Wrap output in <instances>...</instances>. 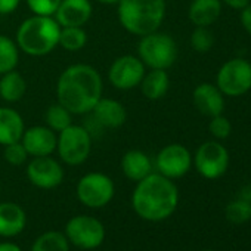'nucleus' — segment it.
Returning a JSON list of instances; mask_svg holds the SVG:
<instances>
[{"mask_svg":"<svg viewBox=\"0 0 251 251\" xmlns=\"http://www.w3.org/2000/svg\"><path fill=\"white\" fill-rule=\"evenodd\" d=\"M103 81L96 68L87 64H74L65 68L56 83V98L73 115L92 112L102 98Z\"/></svg>","mask_w":251,"mask_h":251,"instance_id":"obj_1","label":"nucleus"},{"mask_svg":"<svg viewBox=\"0 0 251 251\" xmlns=\"http://www.w3.org/2000/svg\"><path fill=\"white\" fill-rule=\"evenodd\" d=\"M179 204V191L172 179L151 173L138 182L132 205L139 217L148 222H161L170 217Z\"/></svg>","mask_w":251,"mask_h":251,"instance_id":"obj_2","label":"nucleus"},{"mask_svg":"<svg viewBox=\"0 0 251 251\" xmlns=\"http://www.w3.org/2000/svg\"><path fill=\"white\" fill-rule=\"evenodd\" d=\"M117 6L123 28L139 37L158 31L166 17L164 0H120Z\"/></svg>","mask_w":251,"mask_h":251,"instance_id":"obj_3","label":"nucleus"},{"mask_svg":"<svg viewBox=\"0 0 251 251\" xmlns=\"http://www.w3.org/2000/svg\"><path fill=\"white\" fill-rule=\"evenodd\" d=\"M61 25L53 17L33 15L21 23L15 43L30 56H45L59 46Z\"/></svg>","mask_w":251,"mask_h":251,"instance_id":"obj_4","label":"nucleus"},{"mask_svg":"<svg viewBox=\"0 0 251 251\" xmlns=\"http://www.w3.org/2000/svg\"><path fill=\"white\" fill-rule=\"evenodd\" d=\"M138 56L151 70H167L177 58V46L172 36L154 31L141 37Z\"/></svg>","mask_w":251,"mask_h":251,"instance_id":"obj_5","label":"nucleus"},{"mask_svg":"<svg viewBox=\"0 0 251 251\" xmlns=\"http://www.w3.org/2000/svg\"><path fill=\"white\" fill-rule=\"evenodd\" d=\"M56 151L68 166L83 164L92 151V136L83 126L71 124L56 136Z\"/></svg>","mask_w":251,"mask_h":251,"instance_id":"obj_6","label":"nucleus"},{"mask_svg":"<svg viewBox=\"0 0 251 251\" xmlns=\"http://www.w3.org/2000/svg\"><path fill=\"white\" fill-rule=\"evenodd\" d=\"M216 86L226 96H242L251 89V62L241 58L225 62L217 73Z\"/></svg>","mask_w":251,"mask_h":251,"instance_id":"obj_7","label":"nucleus"},{"mask_svg":"<svg viewBox=\"0 0 251 251\" xmlns=\"http://www.w3.org/2000/svg\"><path fill=\"white\" fill-rule=\"evenodd\" d=\"M114 192L112 179L99 172L84 175L77 183V197L80 202L90 208L105 207L112 200Z\"/></svg>","mask_w":251,"mask_h":251,"instance_id":"obj_8","label":"nucleus"},{"mask_svg":"<svg viewBox=\"0 0 251 251\" xmlns=\"http://www.w3.org/2000/svg\"><path fill=\"white\" fill-rule=\"evenodd\" d=\"M65 236L68 242H73V245L81 250H93L103 242L105 227L92 216H75L68 220Z\"/></svg>","mask_w":251,"mask_h":251,"instance_id":"obj_9","label":"nucleus"},{"mask_svg":"<svg viewBox=\"0 0 251 251\" xmlns=\"http://www.w3.org/2000/svg\"><path fill=\"white\" fill-rule=\"evenodd\" d=\"M194 164L202 177L214 180L226 173L229 167V152L222 144L208 141L197 150Z\"/></svg>","mask_w":251,"mask_h":251,"instance_id":"obj_10","label":"nucleus"},{"mask_svg":"<svg viewBox=\"0 0 251 251\" xmlns=\"http://www.w3.org/2000/svg\"><path fill=\"white\" fill-rule=\"evenodd\" d=\"M145 73V65L139 56L123 55L111 64L108 78L115 89L130 90L141 84Z\"/></svg>","mask_w":251,"mask_h":251,"instance_id":"obj_11","label":"nucleus"},{"mask_svg":"<svg viewBox=\"0 0 251 251\" xmlns=\"http://www.w3.org/2000/svg\"><path fill=\"white\" fill-rule=\"evenodd\" d=\"M191 164V152L180 144H170L164 147L155 158L158 173L169 179H179L185 176L189 172Z\"/></svg>","mask_w":251,"mask_h":251,"instance_id":"obj_12","label":"nucleus"},{"mask_svg":"<svg viewBox=\"0 0 251 251\" xmlns=\"http://www.w3.org/2000/svg\"><path fill=\"white\" fill-rule=\"evenodd\" d=\"M30 182L40 189H53L64 180V169L61 164L48 157H34L27 166Z\"/></svg>","mask_w":251,"mask_h":251,"instance_id":"obj_13","label":"nucleus"},{"mask_svg":"<svg viewBox=\"0 0 251 251\" xmlns=\"http://www.w3.org/2000/svg\"><path fill=\"white\" fill-rule=\"evenodd\" d=\"M21 144L33 158L48 157L56 151V135L48 126H33L24 130Z\"/></svg>","mask_w":251,"mask_h":251,"instance_id":"obj_14","label":"nucleus"},{"mask_svg":"<svg viewBox=\"0 0 251 251\" xmlns=\"http://www.w3.org/2000/svg\"><path fill=\"white\" fill-rule=\"evenodd\" d=\"M90 0H62L53 18L61 27H83L92 17Z\"/></svg>","mask_w":251,"mask_h":251,"instance_id":"obj_15","label":"nucleus"},{"mask_svg":"<svg viewBox=\"0 0 251 251\" xmlns=\"http://www.w3.org/2000/svg\"><path fill=\"white\" fill-rule=\"evenodd\" d=\"M192 98L195 108L207 117H216L222 114L225 109L223 93L214 84L201 83L200 86L195 87Z\"/></svg>","mask_w":251,"mask_h":251,"instance_id":"obj_16","label":"nucleus"},{"mask_svg":"<svg viewBox=\"0 0 251 251\" xmlns=\"http://www.w3.org/2000/svg\"><path fill=\"white\" fill-rule=\"evenodd\" d=\"M92 114L98 124L108 129H118L127 120V111L124 105L109 98H100L92 109Z\"/></svg>","mask_w":251,"mask_h":251,"instance_id":"obj_17","label":"nucleus"},{"mask_svg":"<svg viewBox=\"0 0 251 251\" xmlns=\"http://www.w3.org/2000/svg\"><path fill=\"white\" fill-rule=\"evenodd\" d=\"M27 223L25 211L15 202L0 204V236H17L20 235Z\"/></svg>","mask_w":251,"mask_h":251,"instance_id":"obj_18","label":"nucleus"},{"mask_svg":"<svg viewBox=\"0 0 251 251\" xmlns=\"http://www.w3.org/2000/svg\"><path fill=\"white\" fill-rule=\"evenodd\" d=\"M25 130L21 114L12 108H0V145L20 142Z\"/></svg>","mask_w":251,"mask_h":251,"instance_id":"obj_19","label":"nucleus"},{"mask_svg":"<svg viewBox=\"0 0 251 251\" xmlns=\"http://www.w3.org/2000/svg\"><path fill=\"white\" fill-rule=\"evenodd\" d=\"M121 170L127 179L133 182H139L148 175H151L152 163L144 151L130 150L121 158Z\"/></svg>","mask_w":251,"mask_h":251,"instance_id":"obj_20","label":"nucleus"},{"mask_svg":"<svg viewBox=\"0 0 251 251\" xmlns=\"http://www.w3.org/2000/svg\"><path fill=\"white\" fill-rule=\"evenodd\" d=\"M220 14V0H192L189 6V20L195 27H208L214 24Z\"/></svg>","mask_w":251,"mask_h":251,"instance_id":"obj_21","label":"nucleus"},{"mask_svg":"<svg viewBox=\"0 0 251 251\" xmlns=\"http://www.w3.org/2000/svg\"><path fill=\"white\" fill-rule=\"evenodd\" d=\"M170 86V78L166 70H151L145 73L139 87L142 95L150 100H158L166 96Z\"/></svg>","mask_w":251,"mask_h":251,"instance_id":"obj_22","label":"nucleus"},{"mask_svg":"<svg viewBox=\"0 0 251 251\" xmlns=\"http://www.w3.org/2000/svg\"><path fill=\"white\" fill-rule=\"evenodd\" d=\"M27 92V81L21 73L12 70L3 75H0V98L3 100L14 103L24 98Z\"/></svg>","mask_w":251,"mask_h":251,"instance_id":"obj_23","label":"nucleus"},{"mask_svg":"<svg viewBox=\"0 0 251 251\" xmlns=\"http://www.w3.org/2000/svg\"><path fill=\"white\" fill-rule=\"evenodd\" d=\"M18 61H20V49L17 43L11 37L0 34V75L15 70Z\"/></svg>","mask_w":251,"mask_h":251,"instance_id":"obj_24","label":"nucleus"},{"mask_svg":"<svg viewBox=\"0 0 251 251\" xmlns=\"http://www.w3.org/2000/svg\"><path fill=\"white\" fill-rule=\"evenodd\" d=\"M31 251H70V244L61 232L49 230L34 241Z\"/></svg>","mask_w":251,"mask_h":251,"instance_id":"obj_25","label":"nucleus"},{"mask_svg":"<svg viewBox=\"0 0 251 251\" xmlns=\"http://www.w3.org/2000/svg\"><path fill=\"white\" fill-rule=\"evenodd\" d=\"M87 43V34L83 27H61L59 46L67 52H78Z\"/></svg>","mask_w":251,"mask_h":251,"instance_id":"obj_26","label":"nucleus"},{"mask_svg":"<svg viewBox=\"0 0 251 251\" xmlns=\"http://www.w3.org/2000/svg\"><path fill=\"white\" fill-rule=\"evenodd\" d=\"M71 120H73V114L59 102L50 105L45 114V121L48 124V127L58 133L73 124Z\"/></svg>","mask_w":251,"mask_h":251,"instance_id":"obj_27","label":"nucleus"},{"mask_svg":"<svg viewBox=\"0 0 251 251\" xmlns=\"http://www.w3.org/2000/svg\"><path fill=\"white\" fill-rule=\"evenodd\" d=\"M226 217L232 223H245L251 219V202L242 198H238L227 204L226 207Z\"/></svg>","mask_w":251,"mask_h":251,"instance_id":"obj_28","label":"nucleus"},{"mask_svg":"<svg viewBox=\"0 0 251 251\" xmlns=\"http://www.w3.org/2000/svg\"><path fill=\"white\" fill-rule=\"evenodd\" d=\"M214 45V36L208 27H197L191 34V46L195 52L205 53Z\"/></svg>","mask_w":251,"mask_h":251,"instance_id":"obj_29","label":"nucleus"},{"mask_svg":"<svg viewBox=\"0 0 251 251\" xmlns=\"http://www.w3.org/2000/svg\"><path fill=\"white\" fill-rule=\"evenodd\" d=\"M62 0H27V5L34 15L53 17Z\"/></svg>","mask_w":251,"mask_h":251,"instance_id":"obj_30","label":"nucleus"},{"mask_svg":"<svg viewBox=\"0 0 251 251\" xmlns=\"http://www.w3.org/2000/svg\"><path fill=\"white\" fill-rule=\"evenodd\" d=\"M5 160L11 164V166H23L27 158H28V154L24 148V145L20 142H14V144H9V145H5Z\"/></svg>","mask_w":251,"mask_h":251,"instance_id":"obj_31","label":"nucleus"},{"mask_svg":"<svg viewBox=\"0 0 251 251\" xmlns=\"http://www.w3.org/2000/svg\"><path fill=\"white\" fill-rule=\"evenodd\" d=\"M208 129H210V133L214 138L220 139V141L229 138V135L232 133V126H230L229 120L226 117H223L222 114H219L216 117H211Z\"/></svg>","mask_w":251,"mask_h":251,"instance_id":"obj_32","label":"nucleus"},{"mask_svg":"<svg viewBox=\"0 0 251 251\" xmlns=\"http://www.w3.org/2000/svg\"><path fill=\"white\" fill-rule=\"evenodd\" d=\"M21 0H0V15H9L18 9Z\"/></svg>","mask_w":251,"mask_h":251,"instance_id":"obj_33","label":"nucleus"},{"mask_svg":"<svg viewBox=\"0 0 251 251\" xmlns=\"http://www.w3.org/2000/svg\"><path fill=\"white\" fill-rule=\"evenodd\" d=\"M241 24L244 30L251 36V3L241 9Z\"/></svg>","mask_w":251,"mask_h":251,"instance_id":"obj_34","label":"nucleus"},{"mask_svg":"<svg viewBox=\"0 0 251 251\" xmlns=\"http://www.w3.org/2000/svg\"><path fill=\"white\" fill-rule=\"evenodd\" d=\"M222 2L233 9H244L247 5H250V0H222Z\"/></svg>","mask_w":251,"mask_h":251,"instance_id":"obj_35","label":"nucleus"},{"mask_svg":"<svg viewBox=\"0 0 251 251\" xmlns=\"http://www.w3.org/2000/svg\"><path fill=\"white\" fill-rule=\"evenodd\" d=\"M0 251H21V248L12 242H2L0 244Z\"/></svg>","mask_w":251,"mask_h":251,"instance_id":"obj_36","label":"nucleus"},{"mask_svg":"<svg viewBox=\"0 0 251 251\" xmlns=\"http://www.w3.org/2000/svg\"><path fill=\"white\" fill-rule=\"evenodd\" d=\"M100 5H118L120 0H96Z\"/></svg>","mask_w":251,"mask_h":251,"instance_id":"obj_37","label":"nucleus"},{"mask_svg":"<svg viewBox=\"0 0 251 251\" xmlns=\"http://www.w3.org/2000/svg\"><path fill=\"white\" fill-rule=\"evenodd\" d=\"M204 251H213V250H204Z\"/></svg>","mask_w":251,"mask_h":251,"instance_id":"obj_38","label":"nucleus"}]
</instances>
